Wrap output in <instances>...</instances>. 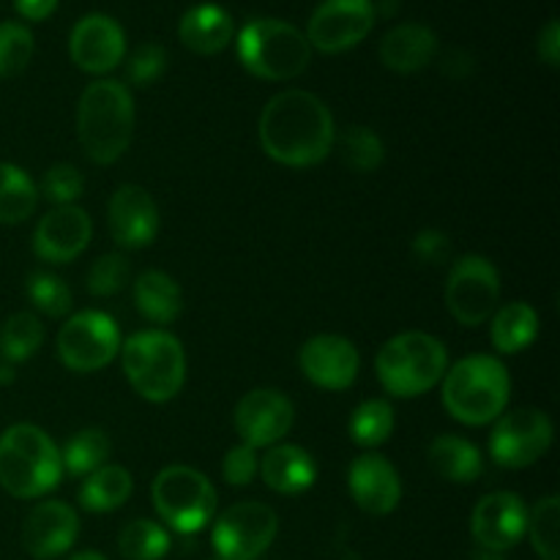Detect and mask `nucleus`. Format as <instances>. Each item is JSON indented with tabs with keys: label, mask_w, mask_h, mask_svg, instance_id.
Masks as SVG:
<instances>
[{
	"label": "nucleus",
	"mask_w": 560,
	"mask_h": 560,
	"mask_svg": "<svg viewBox=\"0 0 560 560\" xmlns=\"http://www.w3.org/2000/svg\"><path fill=\"white\" fill-rule=\"evenodd\" d=\"M44 342V326L33 312H16L0 328V355L9 364H22L38 353Z\"/></svg>",
	"instance_id": "32"
},
{
	"label": "nucleus",
	"mask_w": 560,
	"mask_h": 560,
	"mask_svg": "<svg viewBox=\"0 0 560 560\" xmlns=\"http://www.w3.org/2000/svg\"><path fill=\"white\" fill-rule=\"evenodd\" d=\"M27 299L47 317H66L74 306V295H71L69 284L47 271H36L27 277Z\"/></svg>",
	"instance_id": "36"
},
{
	"label": "nucleus",
	"mask_w": 560,
	"mask_h": 560,
	"mask_svg": "<svg viewBox=\"0 0 560 560\" xmlns=\"http://www.w3.org/2000/svg\"><path fill=\"white\" fill-rule=\"evenodd\" d=\"M93 235V222L85 208L80 206H55L33 233V252L44 262H66L77 260L88 249Z\"/></svg>",
	"instance_id": "20"
},
{
	"label": "nucleus",
	"mask_w": 560,
	"mask_h": 560,
	"mask_svg": "<svg viewBox=\"0 0 560 560\" xmlns=\"http://www.w3.org/2000/svg\"><path fill=\"white\" fill-rule=\"evenodd\" d=\"M69 560H107L102 556V552H93V550H88V552H80V556H71Z\"/></svg>",
	"instance_id": "46"
},
{
	"label": "nucleus",
	"mask_w": 560,
	"mask_h": 560,
	"mask_svg": "<svg viewBox=\"0 0 560 560\" xmlns=\"http://www.w3.org/2000/svg\"><path fill=\"white\" fill-rule=\"evenodd\" d=\"M238 58L249 74L268 82H288L304 74L312 60V47L295 25L260 16L241 27Z\"/></svg>",
	"instance_id": "7"
},
{
	"label": "nucleus",
	"mask_w": 560,
	"mask_h": 560,
	"mask_svg": "<svg viewBox=\"0 0 560 560\" xmlns=\"http://www.w3.org/2000/svg\"><path fill=\"white\" fill-rule=\"evenodd\" d=\"M474 560H503L501 552H490V550H481L479 556H476Z\"/></svg>",
	"instance_id": "47"
},
{
	"label": "nucleus",
	"mask_w": 560,
	"mask_h": 560,
	"mask_svg": "<svg viewBox=\"0 0 560 560\" xmlns=\"http://www.w3.org/2000/svg\"><path fill=\"white\" fill-rule=\"evenodd\" d=\"M33 33L20 22H0V77H16L33 58Z\"/></svg>",
	"instance_id": "37"
},
{
	"label": "nucleus",
	"mask_w": 560,
	"mask_h": 560,
	"mask_svg": "<svg viewBox=\"0 0 560 560\" xmlns=\"http://www.w3.org/2000/svg\"><path fill=\"white\" fill-rule=\"evenodd\" d=\"M69 55L77 69L88 74H109L126 58V33L113 16L88 14L74 25Z\"/></svg>",
	"instance_id": "17"
},
{
	"label": "nucleus",
	"mask_w": 560,
	"mask_h": 560,
	"mask_svg": "<svg viewBox=\"0 0 560 560\" xmlns=\"http://www.w3.org/2000/svg\"><path fill=\"white\" fill-rule=\"evenodd\" d=\"M394 424V408L386 399H366L353 410L348 421L350 441L361 448H377L392 438Z\"/></svg>",
	"instance_id": "31"
},
{
	"label": "nucleus",
	"mask_w": 560,
	"mask_h": 560,
	"mask_svg": "<svg viewBox=\"0 0 560 560\" xmlns=\"http://www.w3.org/2000/svg\"><path fill=\"white\" fill-rule=\"evenodd\" d=\"M135 492V479L120 465H102L80 485V506L91 514H107L124 506Z\"/></svg>",
	"instance_id": "28"
},
{
	"label": "nucleus",
	"mask_w": 560,
	"mask_h": 560,
	"mask_svg": "<svg viewBox=\"0 0 560 560\" xmlns=\"http://www.w3.org/2000/svg\"><path fill=\"white\" fill-rule=\"evenodd\" d=\"M153 509L175 534H200L217 512V490L206 474L189 465H167L151 487Z\"/></svg>",
	"instance_id": "8"
},
{
	"label": "nucleus",
	"mask_w": 560,
	"mask_h": 560,
	"mask_svg": "<svg viewBox=\"0 0 560 560\" xmlns=\"http://www.w3.org/2000/svg\"><path fill=\"white\" fill-rule=\"evenodd\" d=\"M536 556L541 560H560V498L547 495L528 512V528Z\"/></svg>",
	"instance_id": "34"
},
{
	"label": "nucleus",
	"mask_w": 560,
	"mask_h": 560,
	"mask_svg": "<svg viewBox=\"0 0 560 560\" xmlns=\"http://www.w3.org/2000/svg\"><path fill=\"white\" fill-rule=\"evenodd\" d=\"M448 370V350L427 331H402L388 339L375 359L381 386L392 397L413 399L435 388Z\"/></svg>",
	"instance_id": "6"
},
{
	"label": "nucleus",
	"mask_w": 560,
	"mask_h": 560,
	"mask_svg": "<svg viewBox=\"0 0 560 560\" xmlns=\"http://www.w3.org/2000/svg\"><path fill=\"white\" fill-rule=\"evenodd\" d=\"M135 98L118 80H96L77 102V140L93 164H113L129 151Z\"/></svg>",
	"instance_id": "3"
},
{
	"label": "nucleus",
	"mask_w": 560,
	"mask_h": 560,
	"mask_svg": "<svg viewBox=\"0 0 560 560\" xmlns=\"http://www.w3.org/2000/svg\"><path fill=\"white\" fill-rule=\"evenodd\" d=\"M339 148H342L339 153H342L345 167H350L353 173H375L386 162V145L370 126H348L342 131Z\"/></svg>",
	"instance_id": "35"
},
{
	"label": "nucleus",
	"mask_w": 560,
	"mask_h": 560,
	"mask_svg": "<svg viewBox=\"0 0 560 560\" xmlns=\"http://www.w3.org/2000/svg\"><path fill=\"white\" fill-rule=\"evenodd\" d=\"M430 468L452 485H474L485 474V457L468 438L438 435L427 448Z\"/></svg>",
	"instance_id": "25"
},
{
	"label": "nucleus",
	"mask_w": 560,
	"mask_h": 560,
	"mask_svg": "<svg viewBox=\"0 0 560 560\" xmlns=\"http://www.w3.org/2000/svg\"><path fill=\"white\" fill-rule=\"evenodd\" d=\"M260 145L284 167H315L337 145V124L320 96L310 91L277 93L260 113Z\"/></svg>",
	"instance_id": "1"
},
{
	"label": "nucleus",
	"mask_w": 560,
	"mask_h": 560,
	"mask_svg": "<svg viewBox=\"0 0 560 560\" xmlns=\"http://www.w3.org/2000/svg\"><path fill=\"white\" fill-rule=\"evenodd\" d=\"M279 517L268 503L241 501L219 514L211 541L217 560H257L273 545Z\"/></svg>",
	"instance_id": "11"
},
{
	"label": "nucleus",
	"mask_w": 560,
	"mask_h": 560,
	"mask_svg": "<svg viewBox=\"0 0 560 560\" xmlns=\"http://www.w3.org/2000/svg\"><path fill=\"white\" fill-rule=\"evenodd\" d=\"M38 206V186L22 167L0 162V224H22Z\"/></svg>",
	"instance_id": "29"
},
{
	"label": "nucleus",
	"mask_w": 560,
	"mask_h": 560,
	"mask_svg": "<svg viewBox=\"0 0 560 560\" xmlns=\"http://www.w3.org/2000/svg\"><path fill=\"white\" fill-rule=\"evenodd\" d=\"M528 528V506L514 492H490L470 514V534L481 550L506 552L520 545Z\"/></svg>",
	"instance_id": "16"
},
{
	"label": "nucleus",
	"mask_w": 560,
	"mask_h": 560,
	"mask_svg": "<svg viewBox=\"0 0 560 560\" xmlns=\"http://www.w3.org/2000/svg\"><path fill=\"white\" fill-rule=\"evenodd\" d=\"M85 191V178H82L80 170L69 162L52 164V167L44 173L42 186H38V195L47 197L52 206H74L80 200V195Z\"/></svg>",
	"instance_id": "38"
},
{
	"label": "nucleus",
	"mask_w": 560,
	"mask_h": 560,
	"mask_svg": "<svg viewBox=\"0 0 560 560\" xmlns=\"http://www.w3.org/2000/svg\"><path fill=\"white\" fill-rule=\"evenodd\" d=\"M377 9L372 0H323L310 16L306 42L326 55L345 52L370 36Z\"/></svg>",
	"instance_id": "13"
},
{
	"label": "nucleus",
	"mask_w": 560,
	"mask_h": 560,
	"mask_svg": "<svg viewBox=\"0 0 560 560\" xmlns=\"http://www.w3.org/2000/svg\"><path fill=\"white\" fill-rule=\"evenodd\" d=\"M14 5H16V11L25 16V20L42 22L52 14L55 5H58V0H14Z\"/></svg>",
	"instance_id": "44"
},
{
	"label": "nucleus",
	"mask_w": 560,
	"mask_h": 560,
	"mask_svg": "<svg viewBox=\"0 0 560 560\" xmlns=\"http://www.w3.org/2000/svg\"><path fill=\"white\" fill-rule=\"evenodd\" d=\"M438 55V36L421 22H405L381 38V60L397 74H416Z\"/></svg>",
	"instance_id": "23"
},
{
	"label": "nucleus",
	"mask_w": 560,
	"mask_h": 560,
	"mask_svg": "<svg viewBox=\"0 0 560 560\" xmlns=\"http://www.w3.org/2000/svg\"><path fill=\"white\" fill-rule=\"evenodd\" d=\"M80 517L63 501H42L22 523V547L36 560H55L74 547Z\"/></svg>",
	"instance_id": "19"
},
{
	"label": "nucleus",
	"mask_w": 560,
	"mask_h": 560,
	"mask_svg": "<svg viewBox=\"0 0 560 560\" xmlns=\"http://www.w3.org/2000/svg\"><path fill=\"white\" fill-rule=\"evenodd\" d=\"M63 479L52 438L36 424H14L0 435V487L20 501L49 495Z\"/></svg>",
	"instance_id": "4"
},
{
	"label": "nucleus",
	"mask_w": 560,
	"mask_h": 560,
	"mask_svg": "<svg viewBox=\"0 0 560 560\" xmlns=\"http://www.w3.org/2000/svg\"><path fill=\"white\" fill-rule=\"evenodd\" d=\"M257 470L268 490L279 492V495H301L317 479L315 457L295 443H277L268 448Z\"/></svg>",
	"instance_id": "22"
},
{
	"label": "nucleus",
	"mask_w": 560,
	"mask_h": 560,
	"mask_svg": "<svg viewBox=\"0 0 560 560\" xmlns=\"http://www.w3.org/2000/svg\"><path fill=\"white\" fill-rule=\"evenodd\" d=\"M443 408L465 427H487L506 413L512 375L495 355L476 353L459 359L441 381Z\"/></svg>",
	"instance_id": "2"
},
{
	"label": "nucleus",
	"mask_w": 560,
	"mask_h": 560,
	"mask_svg": "<svg viewBox=\"0 0 560 560\" xmlns=\"http://www.w3.org/2000/svg\"><path fill=\"white\" fill-rule=\"evenodd\" d=\"M539 326V312L528 301H514V304H503L490 317V339L498 353H523L536 342Z\"/></svg>",
	"instance_id": "27"
},
{
	"label": "nucleus",
	"mask_w": 560,
	"mask_h": 560,
	"mask_svg": "<svg viewBox=\"0 0 560 560\" xmlns=\"http://www.w3.org/2000/svg\"><path fill=\"white\" fill-rule=\"evenodd\" d=\"M501 301V273L485 255L454 260L446 279V310L459 326H485Z\"/></svg>",
	"instance_id": "9"
},
{
	"label": "nucleus",
	"mask_w": 560,
	"mask_h": 560,
	"mask_svg": "<svg viewBox=\"0 0 560 560\" xmlns=\"http://www.w3.org/2000/svg\"><path fill=\"white\" fill-rule=\"evenodd\" d=\"M109 454H113V443H109L107 432L91 427V430H80L69 438L60 452V463H63V474L91 476L93 470L107 465Z\"/></svg>",
	"instance_id": "30"
},
{
	"label": "nucleus",
	"mask_w": 560,
	"mask_h": 560,
	"mask_svg": "<svg viewBox=\"0 0 560 560\" xmlns=\"http://www.w3.org/2000/svg\"><path fill=\"white\" fill-rule=\"evenodd\" d=\"M109 235L124 249H145L159 235V208L153 197L142 186L124 184L113 197L107 208Z\"/></svg>",
	"instance_id": "18"
},
{
	"label": "nucleus",
	"mask_w": 560,
	"mask_h": 560,
	"mask_svg": "<svg viewBox=\"0 0 560 560\" xmlns=\"http://www.w3.org/2000/svg\"><path fill=\"white\" fill-rule=\"evenodd\" d=\"M164 69H167V49L156 42H148L140 44L126 60V80H129V85L145 88L156 82L164 74Z\"/></svg>",
	"instance_id": "40"
},
{
	"label": "nucleus",
	"mask_w": 560,
	"mask_h": 560,
	"mask_svg": "<svg viewBox=\"0 0 560 560\" xmlns=\"http://www.w3.org/2000/svg\"><path fill=\"white\" fill-rule=\"evenodd\" d=\"M257 468H260V459H257L255 448H249L246 443L233 446L224 454L222 463V476L230 487H246L255 479Z\"/></svg>",
	"instance_id": "41"
},
{
	"label": "nucleus",
	"mask_w": 560,
	"mask_h": 560,
	"mask_svg": "<svg viewBox=\"0 0 560 560\" xmlns=\"http://www.w3.org/2000/svg\"><path fill=\"white\" fill-rule=\"evenodd\" d=\"M120 328L107 312L85 310L71 315L58 331V359L71 372H98L120 353Z\"/></svg>",
	"instance_id": "10"
},
{
	"label": "nucleus",
	"mask_w": 560,
	"mask_h": 560,
	"mask_svg": "<svg viewBox=\"0 0 560 560\" xmlns=\"http://www.w3.org/2000/svg\"><path fill=\"white\" fill-rule=\"evenodd\" d=\"M413 255L419 260L438 266V262L448 260V255H452V241H448V235L443 230L427 228L413 238Z\"/></svg>",
	"instance_id": "42"
},
{
	"label": "nucleus",
	"mask_w": 560,
	"mask_h": 560,
	"mask_svg": "<svg viewBox=\"0 0 560 560\" xmlns=\"http://www.w3.org/2000/svg\"><path fill=\"white\" fill-rule=\"evenodd\" d=\"M299 366L306 381L326 392H345L361 372V353L348 337L317 334L299 350Z\"/></svg>",
	"instance_id": "15"
},
{
	"label": "nucleus",
	"mask_w": 560,
	"mask_h": 560,
	"mask_svg": "<svg viewBox=\"0 0 560 560\" xmlns=\"http://www.w3.org/2000/svg\"><path fill=\"white\" fill-rule=\"evenodd\" d=\"M129 284V262L124 260V255H102L88 271V293L93 299H109V295H118L120 290Z\"/></svg>",
	"instance_id": "39"
},
{
	"label": "nucleus",
	"mask_w": 560,
	"mask_h": 560,
	"mask_svg": "<svg viewBox=\"0 0 560 560\" xmlns=\"http://www.w3.org/2000/svg\"><path fill=\"white\" fill-rule=\"evenodd\" d=\"M178 36L184 47H189L197 55H217L228 49L233 42L235 25L233 16L217 3H200L191 5L184 16H180Z\"/></svg>",
	"instance_id": "24"
},
{
	"label": "nucleus",
	"mask_w": 560,
	"mask_h": 560,
	"mask_svg": "<svg viewBox=\"0 0 560 560\" xmlns=\"http://www.w3.org/2000/svg\"><path fill=\"white\" fill-rule=\"evenodd\" d=\"M470 69H474V60H470V55H465L463 49H454V52H448L446 58H443V74L465 77V71L470 74Z\"/></svg>",
	"instance_id": "45"
},
{
	"label": "nucleus",
	"mask_w": 560,
	"mask_h": 560,
	"mask_svg": "<svg viewBox=\"0 0 560 560\" xmlns=\"http://www.w3.org/2000/svg\"><path fill=\"white\" fill-rule=\"evenodd\" d=\"M118 550L126 560H162L170 550V534L153 520H131L120 530Z\"/></svg>",
	"instance_id": "33"
},
{
	"label": "nucleus",
	"mask_w": 560,
	"mask_h": 560,
	"mask_svg": "<svg viewBox=\"0 0 560 560\" xmlns=\"http://www.w3.org/2000/svg\"><path fill=\"white\" fill-rule=\"evenodd\" d=\"M556 427L545 410L514 408L495 419L490 435V457L509 470L528 468L539 463L552 446Z\"/></svg>",
	"instance_id": "12"
},
{
	"label": "nucleus",
	"mask_w": 560,
	"mask_h": 560,
	"mask_svg": "<svg viewBox=\"0 0 560 560\" xmlns=\"http://www.w3.org/2000/svg\"><path fill=\"white\" fill-rule=\"evenodd\" d=\"M124 375L148 402H170L186 383L184 345L162 328L137 331L120 345Z\"/></svg>",
	"instance_id": "5"
},
{
	"label": "nucleus",
	"mask_w": 560,
	"mask_h": 560,
	"mask_svg": "<svg viewBox=\"0 0 560 560\" xmlns=\"http://www.w3.org/2000/svg\"><path fill=\"white\" fill-rule=\"evenodd\" d=\"M135 304L145 320L170 326L184 312V293L170 273L151 268L135 279Z\"/></svg>",
	"instance_id": "26"
},
{
	"label": "nucleus",
	"mask_w": 560,
	"mask_h": 560,
	"mask_svg": "<svg viewBox=\"0 0 560 560\" xmlns=\"http://www.w3.org/2000/svg\"><path fill=\"white\" fill-rule=\"evenodd\" d=\"M536 49H539V58L545 60L547 66L558 69L560 66V25H558V20H550L545 27H541Z\"/></svg>",
	"instance_id": "43"
},
{
	"label": "nucleus",
	"mask_w": 560,
	"mask_h": 560,
	"mask_svg": "<svg viewBox=\"0 0 560 560\" xmlns=\"http://www.w3.org/2000/svg\"><path fill=\"white\" fill-rule=\"evenodd\" d=\"M348 490L355 506L372 517L392 514L402 501V481H399L397 468L375 452L353 459L348 470Z\"/></svg>",
	"instance_id": "21"
},
{
	"label": "nucleus",
	"mask_w": 560,
	"mask_h": 560,
	"mask_svg": "<svg viewBox=\"0 0 560 560\" xmlns=\"http://www.w3.org/2000/svg\"><path fill=\"white\" fill-rule=\"evenodd\" d=\"M233 424L241 443H246L255 452L257 448H271L293 430L295 408L277 388H255V392L244 394L241 402L235 405Z\"/></svg>",
	"instance_id": "14"
}]
</instances>
